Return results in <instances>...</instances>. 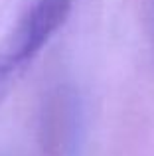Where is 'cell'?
<instances>
[{
	"mask_svg": "<svg viewBox=\"0 0 154 156\" xmlns=\"http://www.w3.org/2000/svg\"><path fill=\"white\" fill-rule=\"evenodd\" d=\"M71 4V0H32L0 42V105L34 57L63 26Z\"/></svg>",
	"mask_w": 154,
	"mask_h": 156,
	"instance_id": "obj_1",
	"label": "cell"
},
{
	"mask_svg": "<svg viewBox=\"0 0 154 156\" xmlns=\"http://www.w3.org/2000/svg\"><path fill=\"white\" fill-rule=\"evenodd\" d=\"M152 30H154V0H152Z\"/></svg>",
	"mask_w": 154,
	"mask_h": 156,
	"instance_id": "obj_2",
	"label": "cell"
}]
</instances>
